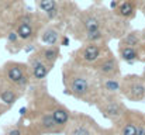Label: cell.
I'll use <instances>...</instances> for the list:
<instances>
[{
  "mask_svg": "<svg viewBox=\"0 0 145 135\" xmlns=\"http://www.w3.org/2000/svg\"><path fill=\"white\" fill-rule=\"evenodd\" d=\"M134 1L137 3L138 8H140V7H142V8H144V7H145V0H134Z\"/></svg>",
  "mask_w": 145,
  "mask_h": 135,
  "instance_id": "cell-27",
  "label": "cell"
},
{
  "mask_svg": "<svg viewBox=\"0 0 145 135\" xmlns=\"http://www.w3.org/2000/svg\"><path fill=\"white\" fill-rule=\"evenodd\" d=\"M24 94L25 93H23L21 90L16 89L13 85H10L6 80V78H4L1 69H0V103H3L8 108H11Z\"/></svg>",
  "mask_w": 145,
  "mask_h": 135,
  "instance_id": "cell-14",
  "label": "cell"
},
{
  "mask_svg": "<svg viewBox=\"0 0 145 135\" xmlns=\"http://www.w3.org/2000/svg\"><path fill=\"white\" fill-rule=\"evenodd\" d=\"M108 51H110V46L107 44H82L79 48L72 51L69 59H72L73 62L82 66L92 68Z\"/></svg>",
  "mask_w": 145,
  "mask_h": 135,
  "instance_id": "cell-9",
  "label": "cell"
},
{
  "mask_svg": "<svg viewBox=\"0 0 145 135\" xmlns=\"http://www.w3.org/2000/svg\"><path fill=\"white\" fill-rule=\"evenodd\" d=\"M90 69L93 70V73L96 75L97 79H101V78H121L120 61L111 49Z\"/></svg>",
  "mask_w": 145,
  "mask_h": 135,
  "instance_id": "cell-11",
  "label": "cell"
},
{
  "mask_svg": "<svg viewBox=\"0 0 145 135\" xmlns=\"http://www.w3.org/2000/svg\"><path fill=\"white\" fill-rule=\"evenodd\" d=\"M69 42H71V38H69L68 34H65V35L62 37V40H61V46H68Z\"/></svg>",
  "mask_w": 145,
  "mask_h": 135,
  "instance_id": "cell-25",
  "label": "cell"
},
{
  "mask_svg": "<svg viewBox=\"0 0 145 135\" xmlns=\"http://www.w3.org/2000/svg\"><path fill=\"white\" fill-rule=\"evenodd\" d=\"M45 14L41 11H25L14 24V31L17 33L21 42L25 45L37 44L42 28L48 24Z\"/></svg>",
  "mask_w": 145,
  "mask_h": 135,
  "instance_id": "cell-4",
  "label": "cell"
},
{
  "mask_svg": "<svg viewBox=\"0 0 145 135\" xmlns=\"http://www.w3.org/2000/svg\"><path fill=\"white\" fill-rule=\"evenodd\" d=\"M137 10H138V6L134 0H123L118 3V6L113 10V13L121 18V20H125V21H131L135 16H137Z\"/></svg>",
  "mask_w": 145,
  "mask_h": 135,
  "instance_id": "cell-16",
  "label": "cell"
},
{
  "mask_svg": "<svg viewBox=\"0 0 145 135\" xmlns=\"http://www.w3.org/2000/svg\"><path fill=\"white\" fill-rule=\"evenodd\" d=\"M6 80L13 85L16 89L21 90L23 93H27L28 87L33 85V76L30 72V68L27 62H18V61H7L0 68Z\"/></svg>",
  "mask_w": 145,
  "mask_h": 135,
  "instance_id": "cell-7",
  "label": "cell"
},
{
  "mask_svg": "<svg viewBox=\"0 0 145 135\" xmlns=\"http://www.w3.org/2000/svg\"><path fill=\"white\" fill-rule=\"evenodd\" d=\"M18 121L27 124L35 135L63 134V128L54 120V117L49 113L38 111V110H31V108L27 107L25 115L20 117Z\"/></svg>",
  "mask_w": 145,
  "mask_h": 135,
  "instance_id": "cell-6",
  "label": "cell"
},
{
  "mask_svg": "<svg viewBox=\"0 0 145 135\" xmlns=\"http://www.w3.org/2000/svg\"><path fill=\"white\" fill-rule=\"evenodd\" d=\"M121 96L128 101L140 103L145 100V80L138 75L123 76L121 80Z\"/></svg>",
  "mask_w": 145,
  "mask_h": 135,
  "instance_id": "cell-10",
  "label": "cell"
},
{
  "mask_svg": "<svg viewBox=\"0 0 145 135\" xmlns=\"http://www.w3.org/2000/svg\"><path fill=\"white\" fill-rule=\"evenodd\" d=\"M4 38H6V49L10 53H18L21 49H24V44L21 42V40L18 38V35L14 30L8 31Z\"/></svg>",
  "mask_w": 145,
  "mask_h": 135,
  "instance_id": "cell-21",
  "label": "cell"
},
{
  "mask_svg": "<svg viewBox=\"0 0 145 135\" xmlns=\"http://www.w3.org/2000/svg\"><path fill=\"white\" fill-rule=\"evenodd\" d=\"M34 1H35L38 10L41 13H44L45 16H48L51 11H54L56 8V6L61 0H34Z\"/></svg>",
  "mask_w": 145,
  "mask_h": 135,
  "instance_id": "cell-23",
  "label": "cell"
},
{
  "mask_svg": "<svg viewBox=\"0 0 145 135\" xmlns=\"http://www.w3.org/2000/svg\"><path fill=\"white\" fill-rule=\"evenodd\" d=\"M142 78H144V80H145V72H144V76H142Z\"/></svg>",
  "mask_w": 145,
  "mask_h": 135,
  "instance_id": "cell-30",
  "label": "cell"
},
{
  "mask_svg": "<svg viewBox=\"0 0 145 135\" xmlns=\"http://www.w3.org/2000/svg\"><path fill=\"white\" fill-rule=\"evenodd\" d=\"M95 107L99 110L101 117L110 121L111 124L118 123L128 111L125 104L121 101L120 96H113V94H101Z\"/></svg>",
  "mask_w": 145,
  "mask_h": 135,
  "instance_id": "cell-8",
  "label": "cell"
},
{
  "mask_svg": "<svg viewBox=\"0 0 145 135\" xmlns=\"http://www.w3.org/2000/svg\"><path fill=\"white\" fill-rule=\"evenodd\" d=\"M62 83L66 96L89 106H96L101 96L99 79L93 70L73 62L72 59H68L62 65Z\"/></svg>",
  "mask_w": 145,
  "mask_h": 135,
  "instance_id": "cell-2",
  "label": "cell"
},
{
  "mask_svg": "<svg viewBox=\"0 0 145 135\" xmlns=\"http://www.w3.org/2000/svg\"><path fill=\"white\" fill-rule=\"evenodd\" d=\"M118 56L125 63H135L142 59L140 48H130V46H118Z\"/></svg>",
  "mask_w": 145,
  "mask_h": 135,
  "instance_id": "cell-20",
  "label": "cell"
},
{
  "mask_svg": "<svg viewBox=\"0 0 145 135\" xmlns=\"http://www.w3.org/2000/svg\"><path fill=\"white\" fill-rule=\"evenodd\" d=\"M93 1H95V4H101L104 0H93Z\"/></svg>",
  "mask_w": 145,
  "mask_h": 135,
  "instance_id": "cell-28",
  "label": "cell"
},
{
  "mask_svg": "<svg viewBox=\"0 0 145 135\" xmlns=\"http://www.w3.org/2000/svg\"><path fill=\"white\" fill-rule=\"evenodd\" d=\"M141 34H142V41L145 42V30H142V31H141Z\"/></svg>",
  "mask_w": 145,
  "mask_h": 135,
  "instance_id": "cell-29",
  "label": "cell"
},
{
  "mask_svg": "<svg viewBox=\"0 0 145 135\" xmlns=\"http://www.w3.org/2000/svg\"><path fill=\"white\" fill-rule=\"evenodd\" d=\"M113 128L117 135H137V114L134 110H128L125 115L116 124Z\"/></svg>",
  "mask_w": 145,
  "mask_h": 135,
  "instance_id": "cell-15",
  "label": "cell"
},
{
  "mask_svg": "<svg viewBox=\"0 0 145 135\" xmlns=\"http://www.w3.org/2000/svg\"><path fill=\"white\" fill-rule=\"evenodd\" d=\"M137 114V135H145V117L141 111H135Z\"/></svg>",
  "mask_w": 145,
  "mask_h": 135,
  "instance_id": "cell-24",
  "label": "cell"
},
{
  "mask_svg": "<svg viewBox=\"0 0 145 135\" xmlns=\"http://www.w3.org/2000/svg\"><path fill=\"white\" fill-rule=\"evenodd\" d=\"M63 135H116L114 128L107 130L100 127L96 120L85 113L72 111L71 120L65 127Z\"/></svg>",
  "mask_w": 145,
  "mask_h": 135,
  "instance_id": "cell-5",
  "label": "cell"
},
{
  "mask_svg": "<svg viewBox=\"0 0 145 135\" xmlns=\"http://www.w3.org/2000/svg\"><path fill=\"white\" fill-rule=\"evenodd\" d=\"M3 135H35V134L31 131V128L27 124H24L21 121H17L16 124L7 125L4 128Z\"/></svg>",
  "mask_w": 145,
  "mask_h": 135,
  "instance_id": "cell-22",
  "label": "cell"
},
{
  "mask_svg": "<svg viewBox=\"0 0 145 135\" xmlns=\"http://www.w3.org/2000/svg\"><path fill=\"white\" fill-rule=\"evenodd\" d=\"M66 34V27L58 23H48L41 34H40V42L47 46H61V40Z\"/></svg>",
  "mask_w": 145,
  "mask_h": 135,
  "instance_id": "cell-13",
  "label": "cell"
},
{
  "mask_svg": "<svg viewBox=\"0 0 145 135\" xmlns=\"http://www.w3.org/2000/svg\"><path fill=\"white\" fill-rule=\"evenodd\" d=\"M142 34L138 30L128 31L121 40H118V46H130V48H140L142 45Z\"/></svg>",
  "mask_w": 145,
  "mask_h": 135,
  "instance_id": "cell-19",
  "label": "cell"
},
{
  "mask_svg": "<svg viewBox=\"0 0 145 135\" xmlns=\"http://www.w3.org/2000/svg\"><path fill=\"white\" fill-rule=\"evenodd\" d=\"M25 94L28 98V104H27L28 108L49 113L65 131V127L71 120L72 111L65 104H62L55 96L49 93L47 83H33Z\"/></svg>",
  "mask_w": 145,
  "mask_h": 135,
  "instance_id": "cell-3",
  "label": "cell"
},
{
  "mask_svg": "<svg viewBox=\"0 0 145 135\" xmlns=\"http://www.w3.org/2000/svg\"><path fill=\"white\" fill-rule=\"evenodd\" d=\"M8 110H10V108H8L7 106H4L3 103H0V117H3V115H4V114H6Z\"/></svg>",
  "mask_w": 145,
  "mask_h": 135,
  "instance_id": "cell-26",
  "label": "cell"
},
{
  "mask_svg": "<svg viewBox=\"0 0 145 135\" xmlns=\"http://www.w3.org/2000/svg\"><path fill=\"white\" fill-rule=\"evenodd\" d=\"M118 1H123V0H118Z\"/></svg>",
  "mask_w": 145,
  "mask_h": 135,
  "instance_id": "cell-31",
  "label": "cell"
},
{
  "mask_svg": "<svg viewBox=\"0 0 145 135\" xmlns=\"http://www.w3.org/2000/svg\"><path fill=\"white\" fill-rule=\"evenodd\" d=\"M121 80L123 78H101L99 79V86L101 94L121 96Z\"/></svg>",
  "mask_w": 145,
  "mask_h": 135,
  "instance_id": "cell-18",
  "label": "cell"
},
{
  "mask_svg": "<svg viewBox=\"0 0 145 135\" xmlns=\"http://www.w3.org/2000/svg\"><path fill=\"white\" fill-rule=\"evenodd\" d=\"M42 61H45L49 66H55L56 61L61 58V46H47V45H38L34 51Z\"/></svg>",
  "mask_w": 145,
  "mask_h": 135,
  "instance_id": "cell-17",
  "label": "cell"
},
{
  "mask_svg": "<svg viewBox=\"0 0 145 135\" xmlns=\"http://www.w3.org/2000/svg\"><path fill=\"white\" fill-rule=\"evenodd\" d=\"M27 65H28L31 76H33V83H47L49 73L54 69L52 66H49L45 61H42L35 52L30 53V56L27 59Z\"/></svg>",
  "mask_w": 145,
  "mask_h": 135,
  "instance_id": "cell-12",
  "label": "cell"
},
{
  "mask_svg": "<svg viewBox=\"0 0 145 135\" xmlns=\"http://www.w3.org/2000/svg\"><path fill=\"white\" fill-rule=\"evenodd\" d=\"M104 28L110 30L114 38L121 40L128 33L130 23L118 18L111 8L103 4H93L76 14V17L68 24L66 33L76 41H80L86 34Z\"/></svg>",
  "mask_w": 145,
  "mask_h": 135,
  "instance_id": "cell-1",
  "label": "cell"
}]
</instances>
